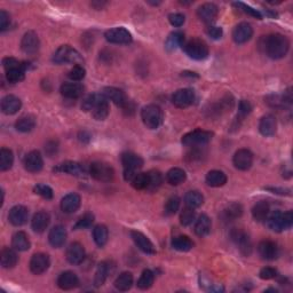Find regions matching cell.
Segmentation results:
<instances>
[{"label":"cell","mask_w":293,"mask_h":293,"mask_svg":"<svg viewBox=\"0 0 293 293\" xmlns=\"http://www.w3.org/2000/svg\"><path fill=\"white\" fill-rule=\"evenodd\" d=\"M0 261H1V266L6 269H10L16 266L17 261H19V257L15 249H9V247H3L1 250V254H0Z\"/></svg>","instance_id":"31"},{"label":"cell","mask_w":293,"mask_h":293,"mask_svg":"<svg viewBox=\"0 0 293 293\" xmlns=\"http://www.w3.org/2000/svg\"><path fill=\"white\" fill-rule=\"evenodd\" d=\"M179 208H180V198L178 196H172L165 204V213L167 215L175 214L178 212Z\"/></svg>","instance_id":"54"},{"label":"cell","mask_w":293,"mask_h":293,"mask_svg":"<svg viewBox=\"0 0 293 293\" xmlns=\"http://www.w3.org/2000/svg\"><path fill=\"white\" fill-rule=\"evenodd\" d=\"M242 214H243L242 205L237 204V203H233V204H230L228 208L223 211L225 219L229 220V221H233V220H235L237 218H240Z\"/></svg>","instance_id":"47"},{"label":"cell","mask_w":293,"mask_h":293,"mask_svg":"<svg viewBox=\"0 0 293 293\" xmlns=\"http://www.w3.org/2000/svg\"><path fill=\"white\" fill-rule=\"evenodd\" d=\"M48 240L53 247H62L67 240V230L63 226H55L48 234Z\"/></svg>","instance_id":"24"},{"label":"cell","mask_w":293,"mask_h":293,"mask_svg":"<svg viewBox=\"0 0 293 293\" xmlns=\"http://www.w3.org/2000/svg\"><path fill=\"white\" fill-rule=\"evenodd\" d=\"M51 216L47 212L39 211L33 215L32 220H31V227L36 233H44L47 229V227L50 226Z\"/></svg>","instance_id":"30"},{"label":"cell","mask_w":293,"mask_h":293,"mask_svg":"<svg viewBox=\"0 0 293 293\" xmlns=\"http://www.w3.org/2000/svg\"><path fill=\"white\" fill-rule=\"evenodd\" d=\"M269 211H270V208L267 202L261 201L259 203H257L252 209L253 219L256 220L257 222H263L267 219V216L269 215Z\"/></svg>","instance_id":"36"},{"label":"cell","mask_w":293,"mask_h":293,"mask_svg":"<svg viewBox=\"0 0 293 293\" xmlns=\"http://www.w3.org/2000/svg\"><path fill=\"white\" fill-rule=\"evenodd\" d=\"M85 76H86L85 68L79 64L74 65V68H72L68 74V77L70 78L72 81H80L85 78Z\"/></svg>","instance_id":"53"},{"label":"cell","mask_w":293,"mask_h":293,"mask_svg":"<svg viewBox=\"0 0 293 293\" xmlns=\"http://www.w3.org/2000/svg\"><path fill=\"white\" fill-rule=\"evenodd\" d=\"M185 203H186V206H188V208L197 209L199 206L203 205V203H204V197H203V195L197 190L188 191L185 196Z\"/></svg>","instance_id":"43"},{"label":"cell","mask_w":293,"mask_h":293,"mask_svg":"<svg viewBox=\"0 0 293 293\" xmlns=\"http://www.w3.org/2000/svg\"><path fill=\"white\" fill-rule=\"evenodd\" d=\"M34 194L41 196L43 198L46 199H52L53 198V189H52L50 186L47 185H37L36 187L33 188Z\"/></svg>","instance_id":"55"},{"label":"cell","mask_w":293,"mask_h":293,"mask_svg":"<svg viewBox=\"0 0 293 293\" xmlns=\"http://www.w3.org/2000/svg\"><path fill=\"white\" fill-rule=\"evenodd\" d=\"M102 94L105 95L107 99L110 100V101L115 103L117 107L125 110V111H134L132 101H130L129 98H127L126 94L122 89L116 87H106L103 89Z\"/></svg>","instance_id":"7"},{"label":"cell","mask_w":293,"mask_h":293,"mask_svg":"<svg viewBox=\"0 0 293 293\" xmlns=\"http://www.w3.org/2000/svg\"><path fill=\"white\" fill-rule=\"evenodd\" d=\"M277 122L273 115H266L259 123V131L264 136H273L276 133Z\"/></svg>","instance_id":"28"},{"label":"cell","mask_w":293,"mask_h":293,"mask_svg":"<svg viewBox=\"0 0 293 293\" xmlns=\"http://www.w3.org/2000/svg\"><path fill=\"white\" fill-rule=\"evenodd\" d=\"M61 94L67 99H78L82 95L84 92V87L78 82H63L61 85Z\"/></svg>","instance_id":"29"},{"label":"cell","mask_w":293,"mask_h":293,"mask_svg":"<svg viewBox=\"0 0 293 293\" xmlns=\"http://www.w3.org/2000/svg\"><path fill=\"white\" fill-rule=\"evenodd\" d=\"M267 226L270 230L275 233H281L284 230L283 223V213L280 211H275L270 215L267 216Z\"/></svg>","instance_id":"34"},{"label":"cell","mask_w":293,"mask_h":293,"mask_svg":"<svg viewBox=\"0 0 293 293\" xmlns=\"http://www.w3.org/2000/svg\"><path fill=\"white\" fill-rule=\"evenodd\" d=\"M22 107L21 100L15 95H6L1 101V111L5 115H15Z\"/></svg>","instance_id":"26"},{"label":"cell","mask_w":293,"mask_h":293,"mask_svg":"<svg viewBox=\"0 0 293 293\" xmlns=\"http://www.w3.org/2000/svg\"><path fill=\"white\" fill-rule=\"evenodd\" d=\"M57 285L62 290H72V289L77 288L79 285V278L74 271H64V273H62L60 276H58Z\"/></svg>","instance_id":"23"},{"label":"cell","mask_w":293,"mask_h":293,"mask_svg":"<svg viewBox=\"0 0 293 293\" xmlns=\"http://www.w3.org/2000/svg\"><path fill=\"white\" fill-rule=\"evenodd\" d=\"M206 184H208L210 187H222V186L227 184V175L223 173L222 171H210L209 173L206 174Z\"/></svg>","instance_id":"33"},{"label":"cell","mask_w":293,"mask_h":293,"mask_svg":"<svg viewBox=\"0 0 293 293\" xmlns=\"http://www.w3.org/2000/svg\"><path fill=\"white\" fill-rule=\"evenodd\" d=\"M251 111H252V106H251V103L246 101V100H242L239 106V115L244 118V117H246Z\"/></svg>","instance_id":"61"},{"label":"cell","mask_w":293,"mask_h":293,"mask_svg":"<svg viewBox=\"0 0 293 293\" xmlns=\"http://www.w3.org/2000/svg\"><path fill=\"white\" fill-rule=\"evenodd\" d=\"M218 13H219L218 6L212 2L203 3V5L199 6L197 9V15L199 17V20L205 23H212L213 21H215L216 16H218Z\"/></svg>","instance_id":"21"},{"label":"cell","mask_w":293,"mask_h":293,"mask_svg":"<svg viewBox=\"0 0 293 293\" xmlns=\"http://www.w3.org/2000/svg\"><path fill=\"white\" fill-rule=\"evenodd\" d=\"M148 174H149V186H148L147 190L149 191L157 190V189L161 186V184H163V175H161L160 171H156V170L148 172Z\"/></svg>","instance_id":"49"},{"label":"cell","mask_w":293,"mask_h":293,"mask_svg":"<svg viewBox=\"0 0 293 293\" xmlns=\"http://www.w3.org/2000/svg\"><path fill=\"white\" fill-rule=\"evenodd\" d=\"M108 228L105 225H98L94 227L93 229V239H94V242L96 245L100 247H103L108 242Z\"/></svg>","instance_id":"40"},{"label":"cell","mask_w":293,"mask_h":293,"mask_svg":"<svg viewBox=\"0 0 293 293\" xmlns=\"http://www.w3.org/2000/svg\"><path fill=\"white\" fill-rule=\"evenodd\" d=\"M10 24V16L6 10H0V30L5 31Z\"/></svg>","instance_id":"62"},{"label":"cell","mask_w":293,"mask_h":293,"mask_svg":"<svg viewBox=\"0 0 293 293\" xmlns=\"http://www.w3.org/2000/svg\"><path fill=\"white\" fill-rule=\"evenodd\" d=\"M253 36V27L250 23L242 22L237 24L233 31V39L236 44H245Z\"/></svg>","instance_id":"16"},{"label":"cell","mask_w":293,"mask_h":293,"mask_svg":"<svg viewBox=\"0 0 293 293\" xmlns=\"http://www.w3.org/2000/svg\"><path fill=\"white\" fill-rule=\"evenodd\" d=\"M106 39L111 44L129 45L132 43V34L125 27H113L105 33Z\"/></svg>","instance_id":"11"},{"label":"cell","mask_w":293,"mask_h":293,"mask_svg":"<svg viewBox=\"0 0 293 293\" xmlns=\"http://www.w3.org/2000/svg\"><path fill=\"white\" fill-rule=\"evenodd\" d=\"M211 227H212L211 219H210L208 215L206 214L199 215L195 223V234L199 237L208 236L210 232H211Z\"/></svg>","instance_id":"32"},{"label":"cell","mask_w":293,"mask_h":293,"mask_svg":"<svg viewBox=\"0 0 293 293\" xmlns=\"http://www.w3.org/2000/svg\"><path fill=\"white\" fill-rule=\"evenodd\" d=\"M283 223H284V230L290 229L293 223V213L292 211H288L283 213Z\"/></svg>","instance_id":"63"},{"label":"cell","mask_w":293,"mask_h":293,"mask_svg":"<svg viewBox=\"0 0 293 293\" xmlns=\"http://www.w3.org/2000/svg\"><path fill=\"white\" fill-rule=\"evenodd\" d=\"M29 218V210L23 205H16L10 209L8 213V220L13 226L21 227L26 225Z\"/></svg>","instance_id":"19"},{"label":"cell","mask_w":293,"mask_h":293,"mask_svg":"<svg viewBox=\"0 0 293 293\" xmlns=\"http://www.w3.org/2000/svg\"><path fill=\"white\" fill-rule=\"evenodd\" d=\"M51 266V259L48 254L36 253L30 260V270L34 275H41Z\"/></svg>","instance_id":"13"},{"label":"cell","mask_w":293,"mask_h":293,"mask_svg":"<svg viewBox=\"0 0 293 293\" xmlns=\"http://www.w3.org/2000/svg\"><path fill=\"white\" fill-rule=\"evenodd\" d=\"M141 118L144 125L150 130H156L163 123V110L156 105H149L144 107L141 111Z\"/></svg>","instance_id":"4"},{"label":"cell","mask_w":293,"mask_h":293,"mask_svg":"<svg viewBox=\"0 0 293 293\" xmlns=\"http://www.w3.org/2000/svg\"><path fill=\"white\" fill-rule=\"evenodd\" d=\"M155 281V275L151 270L146 269L143 270V273L141 274L139 280H137V288L141 290H148L153 287Z\"/></svg>","instance_id":"46"},{"label":"cell","mask_w":293,"mask_h":293,"mask_svg":"<svg viewBox=\"0 0 293 293\" xmlns=\"http://www.w3.org/2000/svg\"><path fill=\"white\" fill-rule=\"evenodd\" d=\"M34 127H36V118L32 115L22 116L15 124V129L21 133L31 132Z\"/></svg>","instance_id":"37"},{"label":"cell","mask_w":293,"mask_h":293,"mask_svg":"<svg viewBox=\"0 0 293 293\" xmlns=\"http://www.w3.org/2000/svg\"><path fill=\"white\" fill-rule=\"evenodd\" d=\"M234 165L237 170L247 171L253 164V154L249 149H240L234 155Z\"/></svg>","instance_id":"14"},{"label":"cell","mask_w":293,"mask_h":293,"mask_svg":"<svg viewBox=\"0 0 293 293\" xmlns=\"http://www.w3.org/2000/svg\"><path fill=\"white\" fill-rule=\"evenodd\" d=\"M109 100L105 95L94 93L88 95L82 101L81 108L84 111H91L96 120H105L109 115Z\"/></svg>","instance_id":"2"},{"label":"cell","mask_w":293,"mask_h":293,"mask_svg":"<svg viewBox=\"0 0 293 293\" xmlns=\"http://www.w3.org/2000/svg\"><path fill=\"white\" fill-rule=\"evenodd\" d=\"M14 163V155L13 151L7 149V148H2L0 150V171L5 172L12 168Z\"/></svg>","instance_id":"44"},{"label":"cell","mask_w":293,"mask_h":293,"mask_svg":"<svg viewBox=\"0 0 293 293\" xmlns=\"http://www.w3.org/2000/svg\"><path fill=\"white\" fill-rule=\"evenodd\" d=\"M40 41L38 38V34L34 31H27L24 33V36L21 40V48L26 54L33 55L39 50Z\"/></svg>","instance_id":"15"},{"label":"cell","mask_w":293,"mask_h":293,"mask_svg":"<svg viewBox=\"0 0 293 293\" xmlns=\"http://www.w3.org/2000/svg\"><path fill=\"white\" fill-rule=\"evenodd\" d=\"M80 196L71 192L65 195L61 201V210L64 213H75L80 206Z\"/></svg>","instance_id":"27"},{"label":"cell","mask_w":293,"mask_h":293,"mask_svg":"<svg viewBox=\"0 0 293 293\" xmlns=\"http://www.w3.org/2000/svg\"><path fill=\"white\" fill-rule=\"evenodd\" d=\"M261 47L267 56L273 60H280L288 54L289 48H290V41L283 34L274 33L264 38Z\"/></svg>","instance_id":"1"},{"label":"cell","mask_w":293,"mask_h":293,"mask_svg":"<svg viewBox=\"0 0 293 293\" xmlns=\"http://www.w3.org/2000/svg\"><path fill=\"white\" fill-rule=\"evenodd\" d=\"M82 61L81 55L77 50L69 45H63L58 47L53 55V62L56 64H68V63H80Z\"/></svg>","instance_id":"5"},{"label":"cell","mask_w":293,"mask_h":293,"mask_svg":"<svg viewBox=\"0 0 293 293\" xmlns=\"http://www.w3.org/2000/svg\"><path fill=\"white\" fill-rule=\"evenodd\" d=\"M131 237H132L133 242L135 243V245L146 254H155L156 253V249L153 242L144 235V234L137 232V230H132L131 232Z\"/></svg>","instance_id":"20"},{"label":"cell","mask_w":293,"mask_h":293,"mask_svg":"<svg viewBox=\"0 0 293 293\" xmlns=\"http://www.w3.org/2000/svg\"><path fill=\"white\" fill-rule=\"evenodd\" d=\"M196 220V212L195 209H190V208H186L184 209V211L181 212L180 215V222L182 226H190L192 222Z\"/></svg>","instance_id":"51"},{"label":"cell","mask_w":293,"mask_h":293,"mask_svg":"<svg viewBox=\"0 0 293 293\" xmlns=\"http://www.w3.org/2000/svg\"><path fill=\"white\" fill-rule=\"evenodd\" d=\"M186 179H187V174H186V172L180 167L171 168L166 174V180L168 184L172 186H179L184 184Z\"/></svg>","instance_id":"38"},{"label":"cell","mask_w":293,"mask_h":293,"mask_svg":"<svg viewBox=\"0 0 293 293\" xmlns=\"http://www.w3.org/2000/svg\"><path fill=\"white\" fill-rule=\"evenodd\" d=\"M133 285V275L129 271H124L116 278L115 288L119 291H129Z\"/></svg>","instance_id":"41"},{"label":"cell","mask_w":293,"mask_h":293,"mask_svg":"<svg viewBox=\"0 0 293 293\" xmlns=\"http://www.w3.org/2000/svg\"><path fill=\"white\" fill-rule=\"evenodd\" d=\"M258 252L265 260H275L277 259L278 254H280V249H278L277 244L273 240H265L258 245Z\"/></svg>","instance_id":"17"},{"label":"cell","mask_w":293,"mask_h":293,"mask_svg":"<svg viewBox=\"0 0 293 293\" xmlns=\"http://www.w3.org/2000/svg\"><path fill=\"white\" fill-rule=\"evenodd\" d=\"M26 67L12 69V70L6 71V79L12 84H16V82L22 81L26 78Z\"/></svg>","instance_id":"48"},{"label":"cell","mask_w":293,"mask_h":293,"mask_svg":"<svg viewBox=\"0 0 293 293\" xmlns=\"http://www.w3.org/2000/svg\"><path fill=\"white\" fill-rule=\"evenodd\" d=\"M213 136L212 132L204 130H195L182 137V144L187 147H199L210 142Z\"/></svg>","instance_id":"8"},{"label":"cell","mask_w":293,"mask_h":293,"mask_svg":"<svg viewBox=\"0 0 293 293\" xmlns=\"http://www.w3.org/2000/svg\"><path fill=\"white\" fill-rule=\"evenodd\" d=\"M259 276L261 280H266V281L273 280V278L277 276V271H276V269H274V268H271V267H265L260 270Z\"/></svg>","instance_id":"58"},{"label":"cell","mask_w":293,"mask_h":293,"mask_svg":"<svg viewBox=\"0 0 293 293\" xmlns=\"http://www.w3.org/2000/svg\"><path fill=\"white\" fill-rule=\"evenodd\" d=\"M43 166L44 160L39 151H30L26 156V158H24V168H26L27 172H30V173H37V172L41 171Z\"/></svg>","instance_id":"18"},{"label":"cell","mask_w":293,"mask_h":293,"mask_svg":"<svg viewBox=\"0 0 293 293\" xmlns=\"http://www.w3.org/2000/svg\"><path fill=\"white\" fill-rule=\"evenodd\" d=\"M89 174L96 181L109 182L113 179L115 171H113V168L109 164L102 163V161H94L89 166Z\"/></svg>","instance_id":"9"},{"label":"cell","mask_w":293,"mask_h":293,"mask_svg":"<svg viewBox=\"0 0 293 293\" xmlns=\"http://www.w3.org/2000/svg\"><path fill=\"white\" fill-rule=\"evenodd\" d=\"M85 259V249L80 243H72L67 250V260L71 265H80Z\"/></svg>","instance_id":"22"},{"label":"cell","mask_w":293,"mask_h":293,"mask_svg":"<svg viewBox=\"0 0 293 293\" xmlns=\"http://www.w3.org/2000/svg\"><path fill=\"white\" fill-rule=\"evenodd\" d=\"M131 184L137 190H144L149 186V174L148 173H137L135 177L133 178V180L131 181Z\"/></svg>","instance_id":"50"},{"label":"cell","mask_w":293,"mask_h":293,"mask_svg":"<svg viewBox=\"0 0 293 293\" xmlns=\"http://www.w3.org/2000/svg\"><path fill=\"white\" fill-rule=\"evenodd\" d=\"M172 247L174 250L180 251V252H188V251H190L194 247V243H192V240L188 236L181 235L175 237L172 240Z\"/></svg>","instance_id":"42"},{"label":"cell","mask_w":293,"mask_h":293,"mask_svg":"<svg viewBox=\"0 0 293 293\" xmlns=\"http://www.w3.org/2000/svg\"><path fill=\"white\" fill-rule=\"evenodd\" d=\"M12 245L16 251H22V252L23 251H27L31 246L29 236L24 232L15 233L12 240Z\"/></svg>","instance_id":"35"},{"label":"cell","mask_w":293,"mask_h":293,"mask_svg":"<svg viewBox=\"0 0 293 293\" xmlns=\"http://www.w3.org/2000/svg\"><path fill=\"white\" fill-rule=\"evenodd\" d=\"M56 151H57V144L55 143V142H50L47 144V147H46V153L50 155V156H52V155H54V154H56Z\"/></svg>","instance_id":"64"},{"label":"cell","mask_w":293,"mask_h":293,"mask_svg":"<svg viewBox=\"0 0 293 293\" xmlns=\"http://www.w3.org/2000/svg\"><path fill=\"white\" fill-rule=\"evenodd\" d=\"M109 276V264L108 263H101L98 266L96 269L95 277H94V285L96 288L102 287Z\"/></svg>","instance_id":"45"},{"label":"cell","mask_w":293,"mask_h":293,"mask_svg":"<svg viewBox=\"0 0 293 293\" xmlns=\"http://www.w3.org/2000/svg\"><path fill=\"white\" fill-rule=\"evenodd\" d=\"M2 64L6 71L12 70V69H16V68H22V67L27 68V65L24 63V62H20L19 60H16V58L14 57H5L2 60Z\"/></svg>","instance_id":"56"},{"label":"cell","mask_w":293,"mask_h":293,"mask_svg":"<svg viewBox=\"0 0 293 293\" xmlns=\"http://www.w3.org/2000/svg\"><path fill=\"white\" fill-rule=\"evenodd\" d=\"M195 100V92L191 88H181L172 96V102L177 108L185 109L192 105Z\"/></svg>","instance_id":"12"},{"label":"cell","mask_w":293,"mask_h":293,"mask_svg":"<svg viewBox=\"0 0 293 293\" xmlns=\"http://www.w3.org/2000/svg\"><path fill=\"white\" fill-rule=\"evenodd\" d=\"M184 51L192 60L201 61L209 56V46L205 41L197 39V38H194L184 44Z\"/></svg>","instance_id":"6"},{"label":"cell","mask_w":293,"mask_h":293,"mask_svg":"<svg viewBox=\"0 0 293 293\" xmlns=\"http://www.w3.org/2000/svg\"><path fill=\"white\" fill-rule=\"evenodd\" d=\"M122 164L124 166V179L131 182L139 173L137 171L143 166V160L136 154L125 153L122 155Z\"/></svg>","instance_id":"3"},{"label":"cell","mask_w":293,"mask_h":293,"mask_svg":"<svg viewBox=\"0 0 293 293\" xmlns=\"http://www.w3.org/2000/svg\"><path fill=\"white\" fill-rule=\"evenodd\" d=\"M230 237H232L233 242L236 244V246L239 247V250L240 251V253L243 256L249 257L251 253H252L253 250V245H252V240H251L250 236L244 232L242 229H233L232 233H230Z\"/></svg>","instance_id":"10"},{"label":"cell","mask_w":293,"mask_h":293,"mask_svg":"<svg viewBox=\"0 0 293 293\" xmlns=\"http://www.w3.org/2000/svg\"><path fill=\"white\" fill-rule=\"evenodd\" d=\"M54 172H57V173H67L70 175H75V177H80V175L84 174V168L79 163H76V161H64V163L58 164L57 166L54 167Z\"/></svg>","instance_id":"25"},{"label":"cell","mask_w":293,"mask_h":293,"mask_svg":"<svg viewBox=\"0 0 293 293\" xmlns=\"http://www.w3.org/2000/svg\"><path fill=\"white\" fill-rule=\"evenodd\" d=\"M234 6L237 7V8H239V9H242L244 13L249 14L250 16L256 17V19H258V20L263 19V15H261V13L259 12V10H257V9L252 8V7L247 6L246 3H244V2H235V3H234Z\"/></svg>","instance_id":"57"},{"label":"cell","mask_w":293,"mask_h":293,"mask_svg":"<svg viewBox=\"0 0 293 293\" xmlns=\"http://www.w3.org/2000/svg\"><path fill=\"white\" fill-rule=\"evenodd\" d=\"M206 33H208L209 37H211L212 39H220L222 37L223 31L222 27H220L218 26H210L208 29H206Z\"/></svg>","instance_id":"59"},{"label":"cell","mask_w":293,"mask_h":293,"mask_svg":"<svg viewBox=\"0 0 293 293\" xmlns=\"http://www.w3.org/2000/svg\"><path fill=\"white\" fill-rule=\"evenodd\" d=\"M168 20H170V23L172 24L173 27H182L185 23V15L184 14H180V13H173L171 14L170 16H168Z\"/></svg>","instance_id":"60"},{"label":"cell","mask_w":293,"mask_h":293,"mask_svg":"<svg viewBox=\"0 0 293 293\" xmlns=\"http://www.w3.org/2000/svg\"><path fill=\"white\" fill-rule=\"evenodd\" d=\"M93 222H94V215L92 214V213H86L81 216V218H79V220L77 222H76V225L74 226V229L75 230H81V229H86L88 228V227H91L93 225Z\"/></svg>","instance_id":"52"},{"label":"cell","mask_w":293,"mask_h":293,"mask_svg":"<svg viewBox=\"0 0 293 293\" xmlns=\"http://www.w3.org/2000/svg\"><path fill=\"white\" fill-rule=\"evenodd\" d=\"M185 41V34L180 32V31H175V32H172L170 36L167 37L166 43H165V48L168 52L175 51L178 47H180L184 45Z\"/></svg>","instance_id":"39"}]
</instances>
